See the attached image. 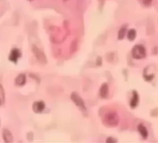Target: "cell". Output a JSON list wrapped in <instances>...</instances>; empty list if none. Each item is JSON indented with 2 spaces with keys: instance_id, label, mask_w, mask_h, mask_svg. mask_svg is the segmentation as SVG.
Here are the masks:
<instances>
[{
  "instance_id": "cell-1",
  "label": "cell",
  "mask_w": 158,
  "mask_h": 143,
  "mask_svg": "<svg viewBox=\"0 0 158 143\" xmlns=\"http://www.w3.org/2000/svg\"><path fill=\"white\" fill-rule=\"evenodd\" d=\"M103 123L105 125L109 127H116L119 123V116L115 111L106 113L103 118Z\"/></svg>"
},
{
  "instance_id": "cell-2",
  "label": "cell",
  "mask_w": 158,
  "mask_h": 143,
  "mask_svg": "<svg viewBox=\"0 0 158 143\" xmlns=\"http://www.w3.org/2000/svg\"><path fill=\"white\" fill-rule=\"evenodd\" d=\"M131 56L133 58L139 60L142 59L146 56V49L145 48L140 44L135 45L131 49Z\"/></svg>"
},
{
  "instance_id": "cell-3",
  "label": "cell",
  "mask_w": 158,
  "mask_h": 143,
  "mask_svg": "<svg viewBox=\"0 0 158 143\" xmlns=\"http://www.w3.org/2000/svg\"><path fill=\"white\" fill-rule=\"evenodd\" d=\"M32 49V51H33L35 56L36 57L37 59L40 62H41V63H44V64H46L47 63V59H46V56L44 55V53L39 48H38L35 45H33Z\"/></svg>"
},
{
  "instance_id": "cell-4",
  "label": "cell",
  "mask_w": 158,
  "mask_h": 143,
  "mask_svg": "<svg viewBox=\"0 0 158 143\" xmlns=\"http://www.w3.org/2000/svg\"><path fill=\"white\" fill-rule=\"evenodd\" d=\"M71 98L73 101V102L75 103V104L82 111H86V107L85 105V102L78 94H77L76 93H73L71 94Z\"/></svg>"
},
{
  "instance_id": "cell-5",
  "label": "cell",
  "mask_w": 158,
  "mask_h": 143,
  "mask_svg": "<svg viewBox=\"0 0 158 143\" xmlns=\"http://www.w3.org/2000/svg\"><path fill=\"white\" fill-rule=\"evenodd\" d=\"M21 57V53L20 50L17 48H14L10 51L9 59L12 62L17 63L18 60L20 59Z\"/></svg>"
},
{
  "instance_id": "cell-6",
  "label": "cell",
  "mask_w": 158,
  "mask_h": 143,
  "mask_svg": "<svg viewBox=\"0 0 158 143\" xmlns=\"http://www.w3.org/2000/svg\"><path fill=\"white\" fill-rule=\"evenodd\" d=\"M45 108V104L43 102H35L32 106V109L35 113H41Z\"/></svg>"
},
{
  "instance_id": "cell-7",
  "label": "cell",
  "mask_w": 158,
  "mask_h": 143,
  "mask_svg": "<svg viewBox=\"0 0 158 143\" xmlns=\"http://www.w3.org/2000/svg\"><path fill=\"white\" fill-rule=\"evenodd\" d=\"M108 85L107 83H104L102 85L100 89V95L103 98H106L108 96Z\"/></svg>"
},
{
  "instance_id": "cell-8",
  "label": "cell",
  "mask_w": 158,
  "mask_h": 143,
  "mask_svg": "<svg viewBox=\"0 0 158 143\" xmlns=\"http://www.w3.org/2000/svg\"><path fill=\"white\" fill-rule=\"evenodd\" d=\"M2 138L6 143H12L13 141V137L10 132L8 130H4L2 132Z\"/></svg>"
},
{
  "instance_id": "cell-9",
  "label": "cell",
  "mask_w": 158,
  "mask_h": 143,
  "mask_svg": "<svg viewBox=\"0 0 158 143\" xmlns=\"http://www.w3.org/2000/svg\"><path fill=\"white\" fill-rule=\"evenodd\" d=\"M138 130L139 133H140L141 136L143 139H147L148 136V132L147 129V128L142 124H140L138 126Z\"/></svg>"
},
{
  "instance_id": "cell-10",
  "label": "cell",
  "mask_w": 158,
  "mask_h": 143,
  "mask_svg": "<svg viewBox=\"0 0 158 143\" xmlns=\"http://www.w3.org/2000/svg\"><path fill=\"white\" fill-rule=\"evenodd\" d=\"M139 102V96L138 93L136 91H133V96L131 99L130 102V106L131 108H135L138 104Z\"/></svg>"
},
{
  "instance_id": "cell-11",
  "label": "cell",
  "mask_w": 158,
  "mask_h": 143,
  "mask_svg": "<svg viewBox=\"0 0 158 143\" xmlns=\"http://www.w3.org/2000/svg\"><path fill=\"white\" fill-rule=\"evenodd\" d=\"M26 76L25 74H21L15 79V84L18 86H22L24 85L26 82Z\"/></svg>"
},
{
  "instance_id": "cell-12",
  "label": "cell",
  "mask_w": 158,
  "mask_h": 143,
  "mask_svg": "<svg viewBox=\"0 0 158 143\" xmlns=\"http://www.w3.org/2000/svg\"><path fill=\"white\" fill-rule=\"evenodd\" d=\"M136 31L135 29H131L129 30L127 34V39L130 41H134L136 37Z\"/></svg>"
},
{
  "instance_id": "cell-13",
  "label": "cell",
  "mask_w": 158,
  "mask_h": 143,
  "mask_svg": "<svg viewBox=\"0 0 158 143\" xmlns=\"http://www.w3.org/2000/svg\"><path fill=\"white\" fill-rule=\"evenodd\" d=\"M5 102V93L3 87L0 84V106L2 105Z\"/></svg>"
},
{
  "instance_id": "cell-14",
  "label": "cell",
  "mask_w": 158,
  "mask_h": 143,
  "mask_svg": "<svg viewBox=\"0 0 158 143\" xmlns=\"http://www.w3.org/2000/svg\"><path fill=\"white\" fill-rule=\"evenodd\" d=\"M126 31H127L126 27H122V28H120V29L118 31V40H122L124 38L125 35L126 34Z\"/></svg>"
},
{
  "instance_id": "cell-15",
  "label": "cell",
  "mask_w": 158,
  "mask_h": 143,
  "mask_svg": "<svg viewBox=\"0 0 158 143\" xmlns=\"http://www.w3.org/2000/svg\"><path fill=\"white\" fill-rule=\"evenodd\" d=\"M140 2L145 7H150L152 3L153 0H140Z\"/></svg>"
},
{
  "instance_id": "cell-16",
  "label": "cell",
  "mask_w": 158,
  "mask_h": 143,
  "mask_svg": "<svg viewBox=\"0 0 158 143\" xmlns=\"http://www.w3.org/2000/svg\"><path fill=\"white\" fill-rule=\"evenodd\" d=\"M112 139H113L112 138H109L106 140V142H107V143H114V142H115V141H114V140H112Z\"/></svg>"
},
{
  "instance_id": "cell-17",
  "label": "cell",
  "mask_w": 158,
  "mask_h": 143,
  "mask_svg": "<svg viewBox=\"0 0 158 143\" xmlns=\"http://www.w3.org/2000/svg\"><path fill=\"white\" fill-rule=\"evenodd\" d=\"M28 1H33V0H28Z\"/></svg>"
}]
</instances>
